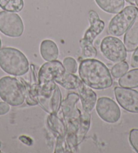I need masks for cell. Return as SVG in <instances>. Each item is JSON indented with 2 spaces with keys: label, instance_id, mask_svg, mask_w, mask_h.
<instances>
[{
  "label": "cell",
  "instance_id": "obj_29",
  "mask_svg": "<svg viewBox=\"0 0 138 153\" xmlns=\"http://www.w3.org/2000/svg\"><path fill=\"white\" fill-rule=\"evenodd\" d=\"M19 139H20V140H21L23 142V143H25V144L28 145V146H31V145H32V140L31 138H27V140H24L23 138H21V137H20Z\"/></svg>",
  "mask_w": 138,
  "mask_h": 153
},
{
  "label": "cell",
  "instance_id": "obj_16",
  "mask_svg": "<svg viewBox=\"0 0 138 153\" xmlns=\"http://www.w3.org/2000/svg\"><path fill=\"white\" fill-rule=\"evenodd\" d=\"M41 56L47 62L56 61L59 55V49L54 41L50 39L43 41L40 45Z\"/></svg>",
  "mask_w": 138,
  "mask_h": 153
},
{
  "label": "cell",
  "instance_id": "obj_26",
  "mask_svg": "<svg viewBox=\"0 0 138 153\" xmlns=\"http://www.w3.org/2000/svg\"><path fill=\"white\" fill-rule=\"evenodd\" d=\"M129 140L133 149L138 153V129H132L130 131Z\"/></svg>",
  "mask_w": 138,
  "mask_h": 153
},
{
  "label": "cell",
  "instance_id": "obj_19",
  "mask_svg": "<svg viewBox=\"0 0 138 153\" xmlns=\"http://www.w3.org/2000/svg\"><path fill=\"white\" fill-rule=\"evenodd\" d=\"M54 81L56 83L58 84L67 90H75L77 88L82 80L74 74L65 72L56 78Z\"/></svg>",
  "mask_w": 138,
  "mask_h": 153
},
{
  "label": "cell",
  "instance_id": "obj_11",
  "mask_svg": "<svg viewBox=\"0 0 138 153\" xmlns=\"http://www.w3.org/2000/svg\"><path fill=\"white\" fill-rule=\"evenodd\" d=\"M31 74V83H28L25 80V79L21 78L20 80L22 83L25 89V101L27 105L30 106H34L38 103V95L39 92V82L38 78L37 76L35 67L33 64L30 65Z\"/></svg>",
  "mask_w": 138,
  "mask_h": 153
},
{
  "label": "cell",
  "instance_id": "obj_14",
  "mask_svg": "<svg viewBox=\"0 0 138 153\" xmlns=\"http://www.w3.org/2000/svg\"><path fill=\"white\" fill-rule=\"evenodd\" d=\"M79 100V94L75 93H69L67 97L62 101L60 107L64 121H65L73 117L80 111L76 107V104Z\"/></svg>",
  "mask_w": 138,
  "mask_h": 153
},
{
  "label": "cell",
  "instance_id": "obj_7",
  "mask_svg": "<svg viewBox=\"0 0 138 153\" xmlns=\"http://www.w3.org/2000/svg\"><path fill=\"white\" fill-rule=\"evenodd\" d=\"M0 31L9 37H20L24 32L22 18L15 12H0Z\"/></svg>",
  "mask_w": 138,
  "mask_h": 153
},
{
  "label": "cell",
  "instance_id": "obj_12",
  "mask_svg": "<svg viewBox=\"0 0 138 153\" xmlns=\"http://www.w3.org/2000/svg\"><path fill=\"white\" fill-rule=\"evenodd\" d=\"M38 100L41 107L49 114L57 113L62 101V93L59 87L56 85L51 94L47 97H39Z\"/></svg>",
  "mask_w": 138,
  "mask_h": 153
},
{
  "label": "cell",
  "instance_id": "obj_17",
  "mask_svg": "<svg viewBox=\"0 0 138 153\" xmlns=\"http://www.w3.org/2000/svg\"><path fill=\"white\" fill-rule=\"evenodd\" d=\"M47 124L50 130H52L57 136L65 138L66 127L64 121L57 115V113H52L47 116Z\"/></svg>",
  "mask_w": 138,
  "mask_h": 153
},
{
  "label": "cell",
  "instance_id": "obj_25",
  "mask_svg": "<svg viewBox=\"0 0 138 153\" xmlns=\"http://www.w3.org/2000/svg\"><path fill=\"white\" fill-rule=\"evenodd\" d=\"M54 152L56 153L67 152H71L70 149H69L68 144L66 143L65 138H63V137L60 136H57V142L56 145Z\"/></svg>",
  "mask_w": 138,
  "mask_h": 153
},
{
  "label": "cell",
  "instance_id": "obj_27",
  "mask_svg": "<svg viewBox=\"0 0 138 153\" xmlns=\"http://www.w3.org/2000/svg\"><path fill=\"white\" fill-rule=\"evenodd\" d=\"M131 65L132 68H138V48L135 50L131 59Z\"/></svg>",
  "mask_w": 138,
  "mask_h": 153
},
{
  "label": "cell",
  "instance_id": "obj_32",
  "mask_svg": "<svg viewBox=\"0 0 138 153\" xmlns=\"http://www.w3.org/2000/svg\"><path fill=\"white\" fill-rule=\"evenodd\" d=\"M1 47H2V41H1V39H0V49H1Z\"/></svg>",
  "mask_w": 138,
  "mask_h": 153
},
{
  "label": "cell",
  "instance_id": "obj_8",
  "mask_svg": "<svg viewBox=\"0 0 138 153\" xmlns=\"http://www.w3.org/2000/svg\"><path fill=\"white\" fill-rule=\"evenodd\" d=\"M96 112L105 122L115 123L121 118V109L116 102L108 97H101L98 100Z\"/></svg>",
  "mask_w": 138,
  "mask_h": 153
},
{
  "label": "cell",
  "instance_id": "obj_20",
  "mask_svg": "<svg viewBox=\"0 0 138 153\" xmlns=\"http://www.w3.org/2000/svg\"><path fill=\"white\" fill-rule=\"evenodd\" d=\"M98 6L104 11L116 14L123 10L124 0H95Z\"/></svg>",
  "mask_w": 138,
  "mask_h": 153
},
{
  "label": "cell",
  "instance_id": "obj_13",
  "mask_svg": "<svg viewBox=\"0 0 138 153\" xmlns=\"http://www.w3.org/2000/svg\"><path fill=\"white\" fill-rule=\"evenodd\" d=\"M79 99L81 100L82 108L85 111L91 113L95 106L97 101V94L92 88L86 85L83 81L77 87Z\"/></svg>",
  "mask_w": 138,
  "mask_h": 153
},
{
  "label": "cell",
  "instance_id": "obj_3",
  "mask_svg": "<svg viewBox=\"0 0 138 153\" xmlns=\"http://www.w3.org/2000/svg\"><path fill=\"white\" fill-rule=\"evenodd\" d=\"M88 18L90 26L85 33L84 37L79 41V44L82 49V57L94 59L97 55V50L93 45V42L104 30L105 24L94 10H90Z\"/></svg>",
  "mask_w": 138,
  "mask_h": 153
},
{
  "label": "cell",
  "instance_id": "obj_18",
  "mask_svg": "<svg viewBox=\"0 0 138 153\" xmlns=\"http://www.w3.org/2000/svg\"><path fill=\"white\" fill-rule=\"evenodd\" d=\"M90 124H91V114L83 110L81 111L78 129L76 133V142L78 146L83 141L85 137L89 130Z\"/></svg>",
  "mask_w": 138,
  "mask_h": 153
},
{
  "label": "cell",
  "instance_id": "obj_4",
  "mask_svg": "<svg viewBox=\"0 0 138 153\" xmlns=\"http://www.w3.org/2000/svg\"><path fill=\"white\" fill-rule=\"evenodd\" d=\"M0 98L13 107L22 105L25 101V89L21 81L11 76L0 78Z\"/></svg>",
  "mask_w": 138,
  "mask_h": 153
},
{
  "label": "cell",
  "instance_id": "obj_28",
  "mask_svg": "<svg viewBox=\"0 0 138 153\" xmlns=\"http://www.w3.org/2000/svg\"><path fill=\"white\" fill-rule=\"evenodd\" d=\"M10 109L9 104L6 102H0V115H6Z\"/></svg>",
  "mask_w": 138,
  "mask_h": 153
},
{
  "label": "cell",
  "instance_id": "obj_30",
  "mask_svg": "<svg viewBox=\"0 0 138 153\" xmlns=\"http://www.w3.org/2000/svg\"><path fill=\"white\" fill-rule=\"evenodd\" d=\"M125 1L127 2H128V3H130V4H134V2L135 1V0H125Z\"/></svg>",
  "mask_w": 138,
  "mask_h": 153
},
{
  "label": "cell",
  "instance_id": "obj_21",
  "mask_svg": "<svg viewBox=\"0 0 138 153\" xmlns=\"http://www.w3.org/2000/svg\"><path fill=\"white\" fill-rule=\"evenodd\" d=\"M118 84L123 88H138V69H134L126 72L118 80Z\"/></svg>",
  "mask_w": 138,
  "mask_h": 153
},
{
  "label": "cell",
  "instance_id": "obj_24",
  "mask_svg": "<svg viewBox=\"0 0 138 153\" xmlns=\"http://www.w3.org/2000/svg\"><path fill=\"white\" fill-rule=\"evenodd\" d=\"M63 65L65 68L66 72L75 74L77 71V63L74 58L71 57H66L63 61Z\"/></svg>",
  "mask_w": 138,
  "mask_h": 153
},
{
  "label": "cell",
  "instance_id": "obj_10",
  "mask_svg": "<svg viewBox=\"0 0 138 153\" xmlns=\"http://www.w3.org/2000/svg\"><path fill=\"white\" fill-rule=\"evenodd\" d=\"M66 72L63 64L59 61L47 62L40 68L38 74V82L39 88H43L54 81L58 76Z\"/></svg>",
  "mask_w": 138,
  "mask_h": 153
},
{
  "label": "cell",
  "instance_id": "obj_23",
  "mask_svg": "<svg viewBox=\"0 0 138 153\" xmlns=\"http://www.w3.org/2000/svg\"><path fill=\"white\" fill-rule=\"evenodd\" d=\"M129 70V64L126 62H118L111 69V75L115 78H119L123 76Z\"/></svg>",
  "mask_w": 138,
  "mask_h": 153
},
{
  "label": "cell",
  "instance_id": "obj_15",
  "mask_svg": "<svg viewBox=\"0 0 138 153\" xmlns=\"http://www.w3.org/2000/svg\"><path fill=\"white\" fill-rule=\"evenodd\" d=\"M124 45L128 52L134 51L138 48V16L126 31L124 36Z\"/></svg>",
  "mask_w": 138,
  "mask_h": 153
},
{
  "label": "cell",
  "instance_id": "obj_2",
  "mask_svg": "<svg viewBox=\"0 0 138 153\" xmlns=\"http://www.w3.org/2000/svg\"><path fill=\"white\" fill-rule=\"evenodd\" d=\"M27 58L22 51L13 47L0 49V68L8 74L21 76L29 70Z\"/></svg>",
  "mask_w": 138,
  "mask_h": 153
},
{
  "label": "cell",
  "instance_id": "obj_1",
  "mask_svg": "<svg viewBox=\"0 0 138 153\" xmlns=\"http://www.w3.org/2000/svg\"><path fill=\"white\" fill-rule=\"evenodd\" d=\"M79 74L81 80L92 88L104 90L112 86L113 80L109 70L99 60H83L79 65Z\"/></svg>",
  "mask_w": 138,
  "mask_h": 153
},
{
  "label": "cell",
  "instance_id": "obj_5",
  "mask_svg": "<svg viewBox=\"0 0 138 153\" xmlns=\"http://www.w3.org/2000/svg\"><path fill=\"white\" fill-rule=\"evenodd\" d=\"M137 14V7L127 6L111 19L108 28V34L114 36L123 35L134 22Z\"/></svg>",
  "mask_w": 138,
  "mask_h": 153
},
{
  "label": "cell",
  "instance_id": "obj_9",
  "mask_svg": "<svg viewBox=\"0 0 138 153\" xmlns=\"http://www.w3.org/2000/svg\"><path fill=\"white\" fill-rule=\"evenodd\" d=\"M115 95L119 105L127 111L138 113V91L123 87H115Z\"/></svg>",
  "mask_w": 138,
  "mask_h": 153
},
{
  "label": "cell",
  "instance_id": "obj_31",
  "mask_svg": "<svg viewBox=\"0 0 138 153\" xmlns=\"http://www.w3.org/2000/svg\"><path fill=\"white\" fill-rule=\"evenodd\" d=\"M135 4H136V5L138 6V0H135Z\"/></svg>",
  "mask_w": 138,
  "mask_h": 153
},
{
  "label": "cell",
  "instance_id": "obj_6",
  "mask_svg": "<svg viewBox=\"0 0 138 153\" xmlns=\"http://www.w3.org/2000/svg\"><path fill=\"white\" fill-rule=\"evenodd\" d=\"M100 51L107 59L114 63L123 62L127 54L124 45L115 36H108L103 39L100 44Z\"/></svg>",
  "mask_w": 138,
  "mask_h": 153
},
{
  "label": "cell",
  "instance_id": "obj_22",
  "mask_svg": "<svg viewBox=\"0 0 138 153\" xmlns=\"http://www.w3.org/2000/svg\"><path fill=\"white\" fill-rule=\"evenodd\" d=\"M23 7V0H0V7L4 11L20 12Z\"/></svg>",
  "mask_w": 138,
  "mask_h": 153
}]
</instances>
